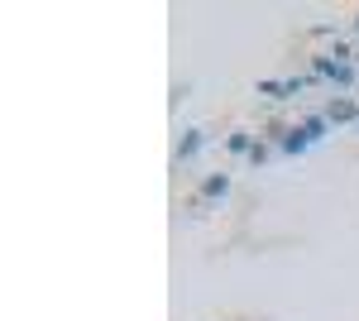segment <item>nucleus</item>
Returning a JSON list of instances; mask_svg holds the SVG:
<instances>
[{
  "label": "nucleus",
  "mask_w": 359,
  "mask_h": 321,
  "mask_svg": "<svg viewBox=\"0 0 359 321\" xmlns=\"http://www.w3.org/2000/svg\"><path fill=\"white\" fill-rule=\"evenodd\" d=\"M196 149H201V134H187V139L177 144V163H182V159H192Z\"/></svg>",
  "instance_id": "obj_6"
},
{
  "label": "nucleus",
  "mask_w": 359,
  "mask_h": 321,
  "mask_svg": "<svg viewBox=\"0 0 359 321\" xmlns=\"http://www.w3.org/2000/svg\"><path fill=\"white\" fill-rule=\"evenodd\" d=\"M269 154H273V149H269V144H264V139H254V149H249V163H254V168H259V163L269 159Z\"/></svg>",
  "instance_id": "obj_7"
},
{
  "label": "nucleus",
  "mask_w": 359,
  "mask_h": 321,
  "mask_svg": "<svg viewBox=\"0 0 359 321\" xmlns=\"http://www.w3.org/2000/svg\"><path fill=\"white\" fill-rule=\"evenodd\" d=\"M306 144H311V134H306V130H283V154H302Z\"/></svg>",
  "instance_id": "obj_3"
},
{
  "label": "nucleus",
  "mask_w": 359,
  "mask_h": 321,
  "mask_svg": "<svg viewBox=\"0 0 359 321\" xmlns=\"http://www.w3.org/2000/svg\"><path fill=\"white\" fill-rule=\"evenodd\" d=\"M225 192H230V178H225V173H211V178L201 183V197H225Z\"/></svg>",
  "instance_id": "obj_4"
},
{
  "label": "nucleus",
  "mask_w": 359,
  "mask_h": 321,
  "mask_svg": "<svg viewBox=\"0 0 359 321\" xmlns=\"http://www.w3.org/2000/svg\"><path fill=\"white\" fill-rule=\"evenodd\" d=\"M225 149H230V154H245V159H249V149H254V134L235 130V134H230V139H225Z\"/></svg>",
  "instance_id": "obj_5"
},
{
  "label": "nucleus",
  "mask_w": 359,
  "mask_h": 321,
  "mask_svg": "<svg viewBox=\"0 0 359 321\" xmlns=\"http://www.w3.org/2000/svg\"><path fill=\"white\" fill-rule=\"evenodd\" d=\"M326 125H331V120H321V115H311V120H306L302 130L311 134V139H321V134H326Z\"/></svg>",
  "instance_id": "obj_8"
},
{
  "label": "nucleus",
  "mask_w": 359,
  "mask_h": 321,
  "mask_svg": "<svg viewBox=\"0 0 359 321\" xmlns=\"http://www.w3.org/2000/svg\"><path fill=\"white\" fill-rule=\"evenodd\" d=\"M355 25H359V20H355Z\"/></svg>",
  "instance_id": "obj_9"
},
{
  "label": "nucleus",
  "mask_w": 359,
  "mask_h": 321,
  "mask_svg": "<svg viewBox=\"0 0 359 321\" xmlns=\"http://www.w3.org/2000/svg\"><path fill=\"white\" fill-rule=\"evenodd\" d=\"M326 120H331V125H350V120H359V106L355 101H331Z\"/></svg>",
  "instance_id": "obj_2"
},
{
  "label": "nucleus",
  "mask_w": 359,
  "mask_h": 321,
  "mask_svg": "<svg viewBox=\"0 0 359 321\" xmlns=\"http://www.w3.org/2000/svg\"><path fill=\"white\" fill-rule=\"evenodd\" d=\"M316 77L350 81V77H355V67H350V63H335V58H316Z\"/></svg>",
  "instance_id": "obj_1"
}]
</instances>
